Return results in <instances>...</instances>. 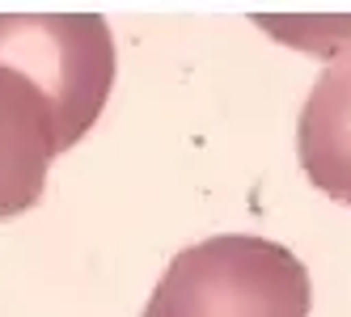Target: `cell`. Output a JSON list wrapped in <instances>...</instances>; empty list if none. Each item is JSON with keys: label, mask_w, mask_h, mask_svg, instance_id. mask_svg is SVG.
<instances>
[{"label": "cell", "mask_w": 351, "mask_h": 317, "mask_svg": "<svg viewBox=\"0 0 351 317\" xmlns=\"http://www.w3.org/2000/svg\"><path fill=\"white\" fill-rule=\"evenodd\" d=\"M114 38L97 13H0V220L43 199L47 169L102 114Z\"/></svg>", "instance_id": "obj_1"}, {"label": "cell", "mask_w": 351, "mask_h": 317, "mask_svg": "<svg viewBox=\"0 0 351 317\" xmlns=\"http://www.w3.org/2000/svg\"><path fill=\"white\" fill-rule=\"evenodd\" d=\"M309 271L280 241L224 233L165 266L144 317H305Z\"/></svg>", "instance_id": "obj_2"}, {"label": "cell", "mask_w": 351, "mask_h": 317, "mask_svg": "<svg viewBox=\"0 0 351 317\" xmlns=\"http://www.w3.org/2000/svg\"><path fill=\"white\" fill-rule=\"evenodd\" d=\"M296 153L322 194L351 203V55L317 77L296 123Z\"/></svg>", "instance_id": "obj_3"}]
</instances>
